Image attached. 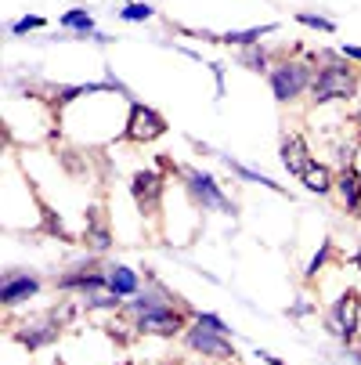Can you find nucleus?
I'll return each mask as SVG.
<instances>
[{
    "instance_id": "24",
    "label": "nucleus",
    "mask_w": 361,
    "mask_h": 365,
    "mask_svg": "<svg viewBox=\"0 0 361 365\" xmlns=\"http://www.w3.org/2000/svg\"><path fill=\"white\" fill-rule=\"evenodd\" d=\"M43 26H47L43 15H22L19 22H11V36H26V33H36V29H43Z\"/></svg>"
},
{
    "instance_id": "5",
    "label": "nucleus",
    "mask_w": 361,
    "mask_h": 365,
    "mask_svg": "<svg viewBox=\"0 0 361 365\" xmlns=\"http://www.w3.org/2000/svg\"><path fill=\"white\" fill-rule=\"evenodd\" d=\"M66 329H69V326H62V319L47 307V311H40V315H29L26 322H19V326L11 329V340H15L22 351L33 354V351H43V347H55Z\"/></svg>"
},
{
    "instance_id": "25",
    "label": "nucleus",
    "mask_w": 361,
    "mask_h": 365,
    "mask_svg": "<svg viewBox=\"0 0 361 365\" xmlns=\"http://www.w3.org/2000/svg\"><path fill=\"white\" fill-rule=\"evenodd\" d=\"M303 315H315V304H311V300H296V304L289 307V319H303Z\"/></svg>"
},
{
    "instance_id": "9",
    "label": "nucleus",
    "mask_w": 361,
    "mask_h": 365,
    "mask_svg": "<svg viewBox=\"0 0 361 365\" xmlns=\"http://www.w3.org/2000/svg\"><path fill=\"white\" fill-rule=\"evenodd\" d=\"M181 340H184V347H188L192 354H202V358H210V361H235V358H239L231 336H221V333L206 329V326H199V322H192Z\"/></svg>"
},
{
    "instance_id": "16",
    "label": "nucleus",
    "mask_w": 361,
    "mask_h": 365,
    "mask_svg": "<svg viewBox=\"0 0 361 365\" xmlns=\"http://www.w3.org/2000/svg\"><path fill=\"white\" fill-rule=\"evenodd\" d=\"M300 185L307 188V192H315V195H333L336 192V174L325 167V163H311V167H307V174L300 178Z\"/></svg>"
},
{
    "instance_id": "20",
    "label": "nucleus",
    "mask_w": 361,
    "mask_h": 365,
    "mask_svg": "<svg viewBox=\"0 0 361 365\" xmlns=\"http://www.w3.org/2000/svg\"><path fill=\"white\" fill-rule=\"evenodd\" d=\"M224 163H228V170H231V174H239L242 181H249V185H264V188H271V192H278V195H286V188H282V185H275L271 178H264V174H256V170H249V167H242L239 160H231V155H224Z\"/></svg>"
},
{
    "instance_id": "3",
    "label": "nucleus",
    "mask_w": 361,
    "mask_h": 365,
    "mask_svg": "<svg viewBox=\"0 0 361 365\" xmlns=\"http://www.w3.org/2000/svg\"><path fill=\"white\" fill-rule=\"evenodd\" d=\"M357 329H361V289L347 286L325 307V333L350 351L357 344Z\"/></svg>"
},
{
    "instance_id": "19",
    "label": "nucleus",
    "mask_w": 361,
    "mask_h": 365,
    "mask_svg": "<svg viewBox=\"0 0 361 365\" xmlns=\"http://www.w3.org/2000/svg\"><path fill=\"white\" fill-rule=\"evenodd\" d=\"M333 260H343V257H340L336 242H333V239H325V242L318 246V253L311 257V264H307V272H303V282L311 286V282H315V279H318V275H322L329 264H333Z\"/></svg>"
},
{
    "instance_id": "32",
    "label": "nucleus",
    "mask_w": 361,
    "mask_h": 365,
    "mask_svg": "<svg viewBox=\"0 0 361 365\" xmlns=\"http://www.w3.org/2000/svg\"><path fill=\"white\" fill-rule=\"evenodd\" d=\"M127 4H134V0H127Z\"/></svg>"
},
{
    "instance_id": "15",
    "label": "nucleus",
    "mask_w": 361,
    "mask_h": 365,
    "mask_svg": "<svg viewBox=\"0 0 361 365\" xmlns=\"http://www.w3.org/2000/svg\"><path fill=\"white\" fill-rule=\"evenodd\" d=\"M271 33H278V22L253 26V29H228V33H221V43L242 51V47H253V43H264V36H271Z\"/></svg>"
},
{
    "instance_id": "22",
    "label": "nucleus",
    "mask_w": 361,
    "mask_h": 365,
    "mask_svg": "<svg viewBox=\"0 0 361 365\" xmlns=\"http://www.w3.org/2000/svg\"><path fill=\"white\" fill-rule=\"evenodd\" d=\"M296 26H307V29H318V33H336V22L325 19V15H315V11H296L293 15Z\"/></svg>"
},
{
    "instance_id": "27",
    "label": "nucleus",
    "mask_w": 361,
    "mask_h": 365,
    "mask_svg": "<svg viewBox=\"0 0 361 365\" xmlns=\"http://www.w3.org/2000/svg\"><path fill=\"white\" fill-rule=\"evenodd\" d=\"M256 358H261L264 365H289V361H282V358H275L271 351H261V347H256Z\"/></svg>"
},
{
    "instance_id": "7",
    "label": "nucleus",
    "mask_w": 361,
    "mask_h": 365,
    "mask_svg": "<svg viewBox=\"0 0 361 365\" xmlns=\"http://www.w3.org/2000/svg\"><path fill=\"white\" fill-rule=\"evenodd\" d=\"M163 195H167V174L163 170H152V167L134 170V178H130V199H134L141 217L156 221L159 210H163Z\"/></svg>"
},
{
    "instance_id": "4",
    "label": "nucleus",
    "mask_w": 361,
    "mask_h": 365,
    "mask_svg": "<svg viewBox=\"0 0 361 365\" xmlns=\"http://www.w3.org/2000/svg\"><path fill=\"white\" fill-rule=\"evenodd\" d=\"M177 174H181V185H184L188 199L199 206L202 214H206V210L235 214V202L224 195V188L217 185V178H214V174H206V170H199V167H177Z\"/></svg>"
},
{
    "instance_id": "21",
    "label": "nucleus",
    "mask_w": 361,
    "mask_h": 365,
    "mask_svg": "<svg viewBox=\"0 0 361 365\" xmlns=\"http://www.w3.org/2000/svg\"><path fill=\"white\" fill-rule=\"evenodd\" d=\"M148 19H156V8L145 4V0H134V4H123L120 11V22H148Z\"/></svg>"
},
{
    "instance_id": "8",
    "label": "nucleus",
    "mask_w": 361,
    "mask_h": 365,
    "mask_svg": "<svg viewBox=\"0 0 361 365\" xmlns=\"http://www.w3.org/2000/svg\"><path fill=\"white\" fill-rule=\"evenodd\" d=\"M55 289L66 297H87V293H101L109 289V272L98 260H83V264L66 268L62 275H55Z\"/></svg>"
},
{
    "instance_id": "17",
    "label": "nucleus",
    "mask_w": 361,
    "mask_h": 365,
    "mask_svg": "<svg viewBox=\"0 0 361 365\" xmlns=\"http://www.w3.org/2000/svg\"><path fill=\"white\" fill-rule=\"evenodd\" d=\"M275 58H278V55H275L271 47H264V43H253V47H242V51H239V66L249 69V73H271Z\"/></svg>"
},
{
    "instance_id": "31",
    "label": "nucleus",
    "mask_w": 361,
    "mask_h": 365,
    "mask_svg": "<svg viewBox=\"0 0 361 365\" xmlns=\"http://www.w3.org/2000/svg\"><path fill=\"white\" fill-rule=\"evenodd\" d=\"M116 365H134V361H116Z\"/></svg>"
},
{
    "instance_id": "30",
    "label": "nucleus",
    "mask_w": 361,
    "mask_h": 365,
    "mask_svg": "<svg viewBox=\"0 0 361 365\" xmlns=\"http://www.w3.org/2000/svg\"><path fill=\"white\" fill-rule=\"evenodd\" d=\"M350 358H354V365H361V336H357V344L350 347Z\"/></svg>"
},
{
    "instance_id": "23",
    "label": "nucleus",
    "mask_w": 361,
    "mask_h": 365,
    "mask_svg": "<svg viewBox=\"0 0 361 365\" xmlns=\"http://www.w3.org/2000/svg\"><path fill=\"white\" fill-rule=\"evenodd\" d=\"M192 322H199V326H206V329H214V333H221V336H231L228 322H224L221 315H214V311H195Z\"/></svg>"
},
{
    "instance_id": "10",
    "label": "nucleus",
    "mask_w": 361,
    "mask_h": 365,
    "mask_svg": "<svg viewBox=\"0 0 361 365\" xmlns=\"http://www.w3.org/2000/svg\"><path fill=\"white\" fill-rule=\"evenodd\" d=\"M43 289V279L33 275V272H22V268H8L4 279H0V307L4 311H15L29 300H36Z\"/></svg>"
},
{
    "instance_id": "12",
    "label": "nucleus",
    "mask_w": 361,
    "mask_h": 365,
    "mask_svg": "<svg viewBox=\"0 0 361 365\" xmlns=\"http://www.w3.org/2000/svg\"><path fill=\"white\" fill-rule=\"evenodd\" d=\"M83 246L94 250V253L113 250V225H109L105 214H101V206H90V210L83 214Z\"/></svg>"
},
{
    "instance_id": "28",
    "label": "nucleus",
    "mask_w": 361,
    "mask_h": 365,
    "mask_svg": "<svg viewBox=\"0 0 361 365\" xmlns=\"http://www.w3.org/2000/svg\"><path fill=\"white\" fill-rule=\"evenodd\" d=\"M347 264H350V268H357V272H361V242H357V246H354V250H350V253H347Z\"/></svg>"
},
{
    "instance_id": "6",
    "label": "nucleus",
    "mask_w": 361,
    "mask_h": 365,
    "mask_svg": "<svg viewBox=\"0 0 361 365\" xmlns=\"http://www.w3.org/2000/svg\"><path fill=\"white\" fill-rule=\"evenodd\" d=\"M167 130H170V123H167V116L159 109L145 106V101H130L120 141H127V145H152V141H159Z\"/></svg>"
},
{
    "instance_id": "13",
    "label": "nucleus",
    "mask_w": 361,
    "mask_h": 365,
    "mask_svg": "<svg viewBox=\"0 0 361 365\" xmlns=\"http://www.w3.org/2000/svg\"><path fill=\"white\" fill-rule=\"evenodd\" d=\"M336 195H340L347 214H357V206H361V174H357L354 163L336 170Z\"/></svg>"
},
{
    "instance_id": "26",
    "label": "nucleus",
    "mask_w": 361,
    "mask_h": 365,
    "mask_svg": "<svg viewBox=\"0 0 361 365\" xmlns=\"http://www.w3.org/2000/svg\"><path fill=\"white\" fill-rule=\"evenodd\" d=\"M340 55H343L347 62L361 66V47H357V43H343V47H340Z\"/></svg>"
},
{
    "instance_id": "2",
    "label": "nucleus",
    "mask_w": 361,
    "mask_h": 365,
    "mask_svg": "<svg viewBox=\"0 0 361 365\" xmlns=\"http://www.w3.org/2000/svg\"><path fill=\"white\" fill-rule=\"evenodd\" d=\"M315 73L318 66L311 58H289V55H278L271 73H268V83H271V94L278 106H296L303 94H311V83H315Z\"/></svg>"
},
{
    "instance_id": "18",
    "label": "nucleus",
    "mask_w": 361,
    "mask_h": 365,
    "mask_svg": "<svg viewBox=\"0 0 361 365\" xmlns=\"http://www.w3.org/2000/svg\"><path fill=\"white\" fill-rule=\"evenodd\" d=\"M58 26H62L66 33L80 36V40H87V36L94 40V33H98V29H94V15H90V11H83V8H69V11L58 19Z\"/></svg>"
},
{
    "instance_id": "14",
    "label": "nucleus",
    "mask_w": 361,
    "mask_h": 365,
    "mask_svg": "<svg viewBox=\"0 0 361 365\" xmlns=\"http://www.w3.org/2000/svg\"><path fill=\"white\" fill-rule=\"evenodd\" d=\"M105 272H109V289H113L116 297L130 300V297L141 293V275H137L134 268H127V264H109Z\"/></svg>"
},
{
    "instance_id": "11",
    "label": "nucleus",
    "mask_w": 361,
    "mask_h": 365,
    "mask_svg": "<svg viewBox=\"0 0 361 365\" xmlns=\"http://www.w3.org/2000/svg\"><path fill=\"white\" fill-rule=\"evenodd\" d=\"M278 155H282V167H286L296 181L307 174V167L318 160V155H311V145L303 141V134H282V141H278Z\"/></svg>"
},
{
    "instance_id": "29",
    "label": "nucleus",
    "mask_w": 361,
    "mask_h": 365,
    "mask_svg": "<svg viewBox=\"0 0 361 365\" xmlns=\"http://www.w3.org/2000/svg\"><path fill=\"white\" fill-rule=\"evenodd\" d=\"M350 123L357 127V145H361V101L354 106V113H350Z\"/></svg>"
},
{
    "instance_id": "1",
    "label": "nucleus",
    "mask_w": 361,
    "mask_h": 365,
    "mask_svg": "<svg viewBox=\"0 0 361 365\" xmlns=\"http://www.w3.org/2000/svg\"><path fill=\"white\" fill-rule=\"evenodd\" d=\"M311 58L318 66L315 83H311V106H333V101H354L361 91V69L347 62L340 51H311Z\"/></svg>"
}]
</instances>
